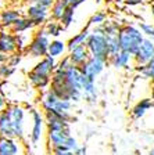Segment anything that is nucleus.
Here are the masks:
<instances>
[{
	"label": "nucleus",
	"mask_w": 154,
	"mask_h": 155,
	"mask_svg": "<svg viewBox=\"0 0 154 155\" xmlns=\"http://www.w3.org/2000/svg\"><path fill=\"white\" fill-rule=\"evenodd\" d=\"M26 108L19 104H7L0 114V136L11 139H22L25 136Z\"/></svg>",
	"instance_id": "1"
},
{
	"label": "nucleus",
	"mask_w": 154,
	"mask_h": 155,
	"mask_svg": "<svg viewBox=\"0 0 154 155\" xmlns=\"http://www.w3.org/2000/svg\"><path fill=\"white\" fill-rule=\"evenodd\" d=\"M56 68H57V60L46 55L33 65L32 69L26 74V78L32 87L38 89L39 91H45L50 87L51 76L54 74Z\"/></svg>",
	"instance_id": "2"
},
{
	"label": "nucleus",
	"mask_w": 154,
	"mask_h": 155,
	"mask_svg": "<svg viewBox=\"0 0 154 155\" xmlns=\"http://www.w3.org/2000/svg\"><path fill=\"white\" fill-rule=\"evenodd\" d=\"M118 39L121 43V50L126 51L129 54H135L138 51V48L145 40V33L142 32V29L139 25L135 24H124L119 29Z\"/></svg>",
	"instance_id": "3"
},
{
	"label": "nucleus",
	"mask_w": 154,
	"mask_h": 155,
	"mask_svg": "<svg viewBox=\"0 0 154 155\" xmlns=\"http://www.w3.org/2000/svg\"><path fill=\"white\" fill-rule=\"evenodd\" d=\"M46 141L50 150L65 148L75 151L79 147V141L72 133L71 127L68 129H46Z\"/></svg>",
	"instance_id": "4"
},
{
	"label": "nucleus",
	"mask_w": 154,
	"mask_h": 155,
	"mask_svg": "<svg viewBox=\"0 0 154 155\" xmlns=\"http://www.w3.org/2000/svg\"><path fill=\"white\" fill-rule=\"evenodd\" d=\"M50 42H51V38L46 33L45 28L43 26L36 28L35 33H32V39H31V42H29L24 54L29 58H38V60H40V58L47 55Z\"/></svg>",
	"instance_id": "5"
},
{
	"label": "nucleus",
	"mask_w": 154,
	"mask_h": 155,
	"mask_svg": "<svg viewBox=\"0 0 154 155\" xmlns=\"http://www.w3.org/2000/svg\"><path fill=\"white\" fill-rule=\"evenodd\" d=\"M85 46L89 50L90 57L99 58V60L108 64L110 51H108V45H107V36L104 33H97L92 31Z\"/></svg>",
	"instance_id": "6"
},
{
	"label": "nucleus",
	"mask_w": 154,
	"mask_h": 155,
	"mask_svg": "<svg viewBox=\"0 0 154 155\" xmlns=\"http://www.w3.org/2000/svg\"><path fill=\"white\" fill-rule=\"evenodd\" d=\"M29 112H31V118H32V127H31V133H29V141L33 147H36V145H39V143L42 141V139L46 134V119L43 111L32 108Z\"/></svg>",
	"instance_id": "7"
},
{
	"label": "nucleus",
	"mask_w": 154,
	"mask_h": 155,
	"mask_svg": "<svg viewBox=\"0 0 154 155\" xmlns=\"http://www.w3.org/2000/svg\"><path fill=\"white\" fill-rule=\"evenodd\" d=\"M25 14L28 18H31L33 21V24L36 25V28L43 26L49 19H50V10L46 7L38 6L35 3H31L28 7L25 8Z\"/></svg>",
	"instance_id": "8"
},
{
	"label": "nucleus",
	"mask_w": 154,
	"mask_h": 155,
	"mask_svg": "<svg viewBox=\"0 0 154 155\" xmlns=\"http://www.w3.org/2000/svg\"><path fill=\"white\" fill-rule=\"evenodd\" d=\"M107 65H108L107 62L101 61L99 58L89 57V60H87L82 67H79V69H80V72H82L84 76L90 78V79H97V78L104 72Z\"/></svg>",
	"instance_id": "9"
},
{
	"label": "nucleus",
	"mask_w": 154,
	"mask_h": 155,
	"mask_svg": "<svg viewBox=\"0 0 154 155\" xmlns=\"http://www.w3.org/2000/svg\"><path fill=\"white\" fill-rule=\"evenodd\" d=\"M154 58V42L146 38L140 47L138 48V51L133 54V61L135 65H145L150 62Z\"/></svg>",
	"instance_id": "10"
},
{
	"label": "nucleus",
	"mask_w": 154,
	"mask_h": 155,
	"mask_svg": "<svg viewBox=\"0 0 154 155\" xmlns=\"http://www.w3.org/2000/svg\"><path fill=\"white\" fill-rule=\"evenodd\" d=\"M24 144L19 139L0 136V155H22Z\"/></svg>",
	"instance_id": "11"
},
{
	"label": "nucleus",
	"mask_w": 154,
	"mask_h": 155,
	"mask_svg": "<svg viewBox=\"0 0 154 155\" xmlns=\"http://www.w3.org/2000/svg\"><path fill=\"white\" fill-rule=\"evenodd\" d=\"M154 108V97H145L140 98L135 105L131 108V119L133 122H138L142 118H145L146 114Z\"/></svg>",
	"instance_id": "12"
},
{
	"label": "nucleus",
	"mask_w": 154,
	"mask_h": 155,
	"mask_svg": "<svg viewBox=\"0 0 154 155\" xmlns=\"http://www.w3.org/2000/svg\"><path fill=\"white\" fill-rule=\"evenodd\" d=\"M108 65H111L112 68H115L118 71H121V69H131L132 67H135L133 55L121 50L119 53H117V54L110 57Z\"/></svg>",
	"instance_id": "13"
},
{
	"label": "nucleus",
	"mask_w": 154,
	"mask_h": 155,
	"mask_svg": "<svg viewBox=\"0 0 154 155\" xmlns=\"http://www.w3.org/2000/svg\"><path fill=\"white\" fill-rule=\"evenodd\" d=\"M0 50L6 54H13L18 51L17 47V36L10 29H2L0 31Z\"/></svg>",
	"instance_id": "14"
},
{
	"label": "nucleus",
	"mask_w": 154,
	"mask_h": 155,
	"mask_svg": "<svg viewBox=\"0 0 154 155\" xmlns=\"http://www.w3.org/2000/svg\"><path fill=\"white\" fill-rule=\"evenodd\" d=\"M82 93H84V100L87 104H96L99 98V89L96 84V79H90V78L84 76L82 81Z\"/></svg>",
	"instance_id": "15"
},
{
	"label": "nucleus",
	"mask_w": 154,
	"mask_h": 155,
	"mask_svg": "<svg viewBox=\"0 0 154 155\" xmlns=\"http://www.w3.org/2000/svg\"><path fill=\"white\" fill-rule=\"evenodd\" d=\"M22 15H24V13L19 8H11V7H9V8L2 10L0 11V26L3 29H10L14 25V22H15L17 19Z\"/></svg>",
	"instance_id": "16"
},
{
	"label": "nucleus",
	"mask_w": 154,
	"mask_h": 155,
	"mask_svg": "<svg viewBox=\"0 0 154 155\" xmlns=\"http://www.w3.org/2000/svg\"><path fill=\"white\" fill-rule=\"evenodd\" d=\"M67 55H68V58H70L71 64L74 65V67H82L90 57L89 50H87V47L85 45L78 46V47L70 50Z\"/></svg>",
	"instance_id": "17"
},
{
	"label": "nucleus",
	"mask_w": 154,
	"mask_h": 155,
	"mask_svg": "<svg viewBox=\"0 0 154 155\" xmlns=\"http://www.w3.org/2000/svg\"><path fill=\"white\" fill-rule=\"evenodd\" d=\"M68 54V47H67V42L61 40V39H51L50 46H49V53L47 55L54 60H61L63 57Z\"/></svg>",
	"instance_id": "18"
},
{
	"label": "nucleus",
	"mask_w": 154,
	"mask_h": 155,
	"mask_svg": "<svg viewBox=\"0 0 154 155\" xmlns=\"http://www.w3.org/2000/svg\"><path fill=\"white\" fill-rule=\"evenodd\" d=\"M90 33H92V28L90 26H85L82 28L78 33H74V35L71 36L70 39L67 40V47H68V51L72 50V48L78 47V46H82V45H86L87 39H89Z\"/></svg>",
	"instance_id": "19"
},
{
	"label": "nucleus",
	"mask_w": 154,
	"mask_h": 155,
	"mask_svg": "<svg viewBox=\"0 0 154 155\" xmlns=\"http://www.w3.org/2000/svg\"><path fill=\"white\" fill-rule=\"evenodd\" d=\"M35 29H36V25L33 24V21L24 14L22 17H19L14 22V25L10 28V31L13 33H15V35H19V33H26V32H31V31H35Z\"/></svg>",
	"instance_id": "20"
},
{
	"label": "nucleus",
	"mask_w": 154,
	"mask_h": 155,
	"mask_svg": "<svg viewBox=\"0 0 154 155\" xmlns=\"http://www.w3.org/2000/svg\"><path fill=\"white\" fill-rule=\"evenodd\" d=\"M133 69L136 71V74H138L139 76L145 78V79H149V81L154 84V58L145 65H135Z\"/></svg>",
	"instance_id": "21"
},
{
	"label": "nucleus",
	"mask_w": 154,
	"mask_h": 155,
	"mask_svg": "<svg viewBox=\"0 0 154 155\" xmlns=\"http://www.w3.org/2000/svg\"><path fill=\"white\" fill-rule=\"evenodd\" d=\"M43 28H45L46 33H47L51 39H58L60 35L63 33V31H64V28H63L60 21H56V19H51V18L43 25Z\"/></svg>",
	"instance_id": "22"
},
{
	"label": "nucleus",
	"mask_w": 154,
	"mask_h": 155,
	"mask_svg": "<svg viewBox=\"0 0 154 155\" xmlns=\"http://www.w3.org/2000/svg\"><path fill=\"white\" fill-rule=\"evenodd\" d=\"M108 21V14L103 10H99V11H94L92 15L89 17L87 19V26L90 28H94V26H99V25H103Z\"/></svg>",
	"instance_id": "23"
},
{
	"label": "nucleus",
	"mask_w": 154,
	"mask_h": 155,
	"mask_svg": "<svg viewBox=\"0 0 154 155\" xmlns=\"http://www.w3.org/2000/svg\"><path fill=\"white\" fill-rule=\"evenodd\" d=\"M67 8H68L67 4H65L63 0H57V2L53 4V7L50 8V18L56 19V21H60Z\"/></svg>",
	"instance_id": "24"
},
{
	"label": "nucleus",
	"mask_w": 154,
	"mask_h": 155,
	"mask_svg": "<svg viewBox=\"0 0 154 155\" xmlns=\"http://www.w3.org/2000/svg\"><path fill=\"white\" fill-rule=\"evenodd\" d=\"M103 26H104V35L106 36H118L119 29H121L122 25L121 24H118L117 21L110 19V21H107Z\"/></svg>",
	"instance_id": "25"
},
{
	"label": "nucleus",
	"mask_w": 154,
	"mask_h": 155,
	"mask_svg": "<svg viewBox=\"0 0 154 155\" xmlns=\"http://www.w3.org/2000/svg\"><path fill=\"white\" fill-rule=\"evenodd\" d=\"M74 21H75V8L68 7V8L65 10L63 18L60 19V22H61V25H63V28L67 29V28H70V26L74 24Z\"/></svg>",
	"instance_id": "26"
},
{
	"label": "nucleus",
	"mask_w": 154,
	"mask_h": 155,
	"mask_svg": "<svg viewBox=\"0 0 154 155\" xmlns=\"http://www.w3.org/2000/svg\"><path fill=\"white\" fill-rule=\"evenodd\" d=\"M17 36V47H18V51L21 53H25L26 47H28L31 39H32V35L31 33H19V35H15Z\"/></svg>",
	"instance_id": "27"
},
{
	"label": "nucleus",
	"mask_w": 154,
	"mask_h": 155,
	"mask_svg": "<svg viewBox=\"0 0 154 155\" xmlns=\"http://www.w3.org/2000/svg\"><path fill=\"white\" fill-rule=\"evenodd\" d=\"M107 45H108L110 57L121 51V43H119L118 36H107Z\"/></svg>",
	"instance_id": "28"
},
{
	"label": "nucleus",
	"mask_w": 154,
	"mask_h": 155,
	"mask_svg": "<svg viewBox=\"0 0 154 155\" xmlns=\"http://www.w3.org/2000/svg\"><path fill=\"white\" fill-rule=\"evenodd\" d=\"M138 25H139V28L142 29V32L145 33V38L150 39V40L154 42V24L142 21V22H139Z\"/></svg>",
	"instance_id": "29"
},
{
	"label": "nucleus",
	"mask_w": 154,
	"mask_h": 155,
	"mask_svg": "<svg viewBox=\"0 0 154 155\" xmlns=\"http://www.w3.org/2000/svg\"><path fill=\"white\" fill-rule=\"evenodd\" d=\"M15 68H13L9 64H2L0 65V81H7L9 78H11L15 74Z\"/></svg>",
	"instance_id": "30"
},
{
	"label": "nucleus",
	"mask_w": 154,
	"mask_h": 155,
	"mask_svg": "<svg viewBox=\"0 0 154 155\" xmlns=\"http://www.w3.org/2000/svg\"><path fill=\"white\" fill-rule=\"evenodd\" d=\"M22 60H24V53L15 51V53H13V54L9 55V61H7V64L11 65L13 68H15V69H17V68L21 65Z\"/></svg>",
	"instance_id": "31"
},
{
	"label": "nucleus",
	"mask_w": 154,
	"mask_h": 155,
	"mask_svg": "<svg viewBox=\"0 0 154 155\" xmlns=\"http://www.w3.org/2000/svg\"><path fill=\"white\" fill-rule=\"evenodd\" d=\"M71 67H72V64H71L70 58H68V55H65V57H63L61 60L57 61V68L56 69H58V71H68Z\"/></svg>",
	"instance_id": "32"
},
{
	"label": "nucleus",
	"mask_w": 154,
	"mask_h": 155,
	"mask_svg": "<svg viewBox=\"0 0 154 155\" xmlns=\"http://www.w3.org/2000/svg\"><path fill=\"white\" fill-rule=\"evenodd\" d=\"M56 2H57V0H32V3L38 4V6L46 7V8H49V10L53 7V4H54Z\"/></svg>",
	"instance_id": "33"
},
{
	"label": "nucleus",
	"mask_w": 154,
	"mask_h": 155,
	"mask_svg": "<svg viewBox=\"0 0 154 155\" xmlns=\"http://www.w3.org/2000/svg\"><path fill=\"white\" fill-rule=\"evenodd\" d=\"M65 4H67V7H72V8L77 10L78 7L80 6V4H84L86 3L87 0H63Z\"/></svg>",
	"instance_id": "34"
},
{
	"label": "nucleus",
	"mask_w": 154,
	"mask_h": 155,
	"mask_svg": "<svg viewBox=\"0 0 154 155\" xmlns=\"http://www.w3.org/2000/svg\"><path fill=\"white\" fill-rule=\"evenodd\" d=\"M146 0H124V4L128 7H138V6H143Z\"/></svg>",
	"instance_id": "35"
},
{
	"label": "nucleus",
	"mask_w": 154,
	"mask_h": 155,
	"mask_svg": "<svg viewBox=\"0 0 154 155\" xmlns=\"http://www.w3.org/2000/svg\"><path fill=\"white\" fill-rule=\"evenodd\" d=\"M53 155H75L74 151H70V150L65 148H58V150H51Z\"/></svg>",
	"instance_id": "36"
},
{
	"label": "nucleus",
	"mask_w": 154,
	"mask_h": 155,
	"mask_svg": "<svg viewBox=\"0 0 154 155\" xmlns=\"http://www.w3.org/2000/svg\"><path fill=\"white\" fill-rule=\"evenodd\" d=\"M7 98H6V96H4L3 93H0V114L4 111V108L7 107Z\"/></svg>",
	"instance_id": "37"
},
{
	"label": "nucleus",
	"mask_w": 154,
	"mask_h": 155,
	"mask_svg": "<svg viewBox=\"0 0 154 155\" xmlns=\"http://www.w3.org/2000/svg\"><path fill=\"white\" fill-rule=\"evenodd\" d=\"M74 152H75V155H86V147L85 145H79Z\"/></svg>",
	"instance_id": "38"
},
{
	"label": "nucleus",
	"mask_w": 154,
	"mask_h": 155,
	"mask_svg": "<svg viewBox=\"0 0 154 155\" xmlns=\"http://www.w3.org/2000/svg\"><path fill=\"white\" fill-rule=\"evenodd\" d=\"M7 61H9V54H6V53H3L0 50V65L7 64Z\"/></svg>",
	"instance_id": "39"
},
{
	"label": "nucleus",
	"mask_w": 154,
	"mask_h": 155,
	"mask_svg": "<svg viewBox=\"0 0 154 155\" xmlns=\"http://www.w3.org/2000/svg\"><path fill=\"white\" fill-rule=\"evenodd\" d=\"M150 14H151V18H153V21H154V3L150 6Z\"/></svg>",
	"instance_id": "40"
},
{
	"label": "nucleus",
	"mask_w": 154,
	"mask_h": 155,
	"mask_svg": "<svg viewBox=\"0 0 154 155\" xmlns=\"http://www.w3.org/2000/svg\"><path fill=\"white\" fill-rule=\"evenodd\" d=\"M147 155H154V147H151V148H150V150H149Z\"/></svg>",
	"instance_id": "41"
},
{
	"label": "nucleus",
	"mask_w": 154,
	"mask_h": 155,
	"mask_svg": "<svg viewBox=\"0 0 154 155\" xmlns=\"http://www.w3.org/2000/svg\"><path fill=\"white\" fill-rule=\"evenodd\" d=\"M96 2V4H101L103 3V0H94Z\"/></svg>",
	"instance_id": "42"
},
{
	"label": "nucleus",
	"mask_w": 154,
	"mask_h": 155,
	"mask_svg": "<svg viewBox=\"0 0 154 155\" xmlns=\"http://www.w3.org/2000/svg\"><path fill=\"white\" fill-rule=\"evenodd\" d=\"M138 155H143V154H138ZM146 155H147V154H146Z\"/></svg>",
	"instance_id": "43"
}]
</instances>
